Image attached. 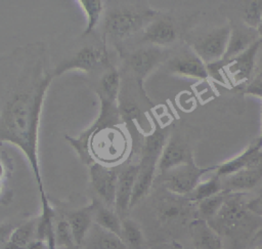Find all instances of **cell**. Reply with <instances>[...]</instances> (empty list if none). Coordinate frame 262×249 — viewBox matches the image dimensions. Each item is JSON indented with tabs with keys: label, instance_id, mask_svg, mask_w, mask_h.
<instances>
[{
	"label": "cell",
	"instance_id": "obj_26",
	"mask_svg": "<svg viewBox=\"0 0 262 249\" xmlns=\"http://www.w3.org/2000/svg\"><path fill=\"white\" fill-rule=\"evenodd\" d=\"M78 3L87 16V25L82 34V37H85L91 34L99 23L104 4L101 0H79Z\"/></svg>",
	"mask_w": 262,
	"mask_h": 249
},
{
	"label": "cell",
	"instance_id": "obj_33",
	"mask_svg": "<svg viewBox=\"0 0 262 249\" xmlns=\"http://www.w3.org/2000/svg\"><path fill=\"white\" fill-rule=\"evenodd\" d=\"M244 94L262 98V78H253L250 82L239 86Z\"/></svg>",
	"mask_w": 262,
	"mask_h": 249
},
{
	"label": "cell",
	"instance_id": "obj_20",
	"mask_svg": "<svg viewBox=\"0 0 262 249\" xmlns=\"http://www.w3.org/2000/svg\"><path fill=\"white\" fill-rule=\"evenodd\" d=\"M82 249H127L121 238L93 223L84 239Z\"/></svg>",
	"mask_w": 262,
	"mask_h": 249
},
{
	"label": "cell",
	"instance_id": "obj_36",
	"mask_svg": "<svg viewBox=\"0 0 262 249\" xmlns=\"http://www.w3.org/2000/svg\"><path fill=\"white\" fill-rule=\"evenodd\" d=\"M254 78H262V40L256 55V65H255V74Z\"/></svg>",
	"mask_w": 262,
	"mask_h": 249
},
{
	"label": "cell",
	"instance_id": "obj_9",
	"mask_svg": "<svg viewBox=\"0 0 262 249\" xmlns=\"http://www.w3.org/2000/svg\"><path fill=\"white\" fill-rule=\"evenodd\" d=\"M221 181L226 194L244 193L254 189L262 181V151L253 163L233 174L221 177Z\"/></svg>",
	"mask_w": 262,
	"mask_h": 249
},
{
	"label": "cell",
	"instance_id": "obj_28",
	"mask_svg": "<svg viewBox=\"0 0 262 249\" xmlns=\"http://www.w3.org/2000/svg\"><path fill=\"white\" fill-rule=\"evenodd\" d=\"M226 195V193L222 192L215 196L200 201L198 203V213L200 215L199 218L209 221L210 219L215 217L216 214L219 212L220 208L222 207Z\"/></svg>",
	"mask_w": 262,
	"mask_h": 249
},
{
	"label": "cell",
	"instance_id": "obj_3",
	"mask_svg": "<svg viewBox=\"0 0 262 249\" xmlns=\"http://www.w3.org/2000/svg\"><path fill=\"white\" fill-rule=\"evenodd\" d=\"M216 168L217 165L200 167L193 161L159 174V178L168 192L176 196L186 197L201 181L204 174L211 171L215 172Z\"/></svg>",
	"mask_w": 262,
	"mask_h": 249
},
{
	"label": "cell",
	"instance_id": "obj_13",
	"mask_svg": "<svg viewBox=\"0 0 262 249\" xmlns=\"http://www.w3.org/2000/svg\"><path fill=\"white\" fill-rule=\"evenodd\" d=\"M159 159V156L141 154L140 160L138 162L139 168L134 183L130 209L137 205L149 193L152 183L156 180V172L158 170Z\"/></svg>",
	"mask_w": 262,
	"mask_h": 249
},
{
	"label": "cell",
	"instance_id": "obj_16",
	"mask_svg": "<svg viewBox=\"0 0 262 249\" xmlns=\"http://www.w3.org/2000/svg\"><path fill=\"white\" fill-rule=\"evenodd\" d=\"M260 39L256 29L246 26L244 23L231 25L230 35L227 42V47L223 56V60H230L249 47H251L255 42Z\"/></svg>",
	"mask_w": 262,
	"mask_h": 249
},
{
	"label": "cell",
	"instance_id": "obj_30",
	"mask_svg": "<svg viewBox=\"0 0 262 249\" xmlns=\"http://www.w3.org/2000/svg\"><path fill=\"white\" fill-rule=\"evenodd\" d=\"M54 241L56 248L64 247L68 249L76 245L72 236L70 224L64 216L59 218L54 224Z\"/></svg>",
	"mask_w": 262,
	"mask_h": 249
},
{
	"label": "cell",
	"instance_id": "obj_24",
	"mask_svg": "<svg viewBox=\"0 0 262 249\" xmlns=\"http://www.w3.org/2000/svg\"><path fill=\"white\" fill-rule=\"evenodd\" d=\"M223 192L221 177L214 173L210 178L200 181L196 186L185 197L188 202H196L215 196Z\"/></svg>",
	"mask_w": 262,
	"mask_h": 249
},
{
	"label": "cell",
	"instance_id": "obj_14",
	"mask_svg": "<svg viewBox=\"0 0 262 249\" xmlns=\"http://www.w3.org/2000/svg\"><path fill=\"white\" fill-rule=\"evenodd\" d=\"M138 168V163L129 164L121 169L118 174L115 211L122 219L126 217L127 212L130 210V203Z\"/></svg>",
	"mask_w": 262,
	"mask_h": 249
},
{
	"label": "cell",
	"instance_id": "obj_32",
	"mask_svg": "<svg viewBox=\"0 0 262 249\" xmlns=\"http://www.w3.org/2000/svg\"><path fill=\"white\" fill-rule=\"evenodd\" d=\"M228 61L220 59L218 61H214V63H210L206 65L207 68V73H208V77L218 81L219 83H223L225 80V67L227 65Z\"/></svg>",
	"mask_w": 262,
	"mask_h": 249
},
{
	"label": "cell",
	"instance_id": "obj_25",
	"mask_svg": "<svg viewBox=\"0 0 262 249\" xmlns=\"http://www.w3.org/2000/svg\"><path fill=\"white\" fill-rule=\"evenodd\" d=\"M121 240L127 249H144V237L140 226L131 218L122 219Z\"/></svg>",
	"mask_w": 262,
	"mask_h": 249
},
{
	"label": "cell",
	"instance_id": "obj_18",
	"mask_svg": "<svg viewBox=\"0 0 262 249\" xmlns=\"http://www.w3.org/2000/svg\"><path fill=\"white\" fill-rule=\"evenodd\" d=\"M93 210H94V202L92 200V202L89 205L84 206L80 209L72 210L68 212L64 216L70 224L72 236L77 246L81 247L89 230L94 223Z\"/></svg>",
	"mask_w": 262,
	"mask_h": 249
},
{
	"label": "cell",
	"instance_id": "obj_44",
	"mask_svg": "<svg viewBox=\"0 0 262 249\" xmlns=\"http://www.w3.org/2000/svg\"><path fill=\"white\" fill-rule=\"evenodd\" d=\"M257 249H262V246H260V247H258Z\"/></svg>",
	"mask_w": 262,
	"mask_h": 249
},
{
	"label": "cell",
	"instance_id": "obj_31",
	"mask_svg": "<svg viewBox=\"0 0 262 249\" xmlns=\"http://www.w3.org/2000/svg\"><path fill=\"white\" fill-rule=\"evenodd\" d=\"M262 18V0L250 1L242 12V22L253 29H257Z\"/></svg>",
	"mask_w": 262,
	"mask_h": 249
},
{
	"label": "cell",
	"instance_id": "obj_35",
	"mask_svg": "<svg viewBox=\"0 0 262 249\" xmlns=\"http://www.w3.org/2000/svg\"><path fill=\"white\" fill-rule=\"evenodd\" d=\"M247 207L250 211L262 216V195L248 202Z\"/></svg>",
	"mask_w": 262,
	"mask_h": 249
},
{
	"label": "cell",
	"instance_id": "obj_15",
	"mask_svg": "<svg viewBox=\"0 0 262 249\" xmlns=\"http://www.w3.org/2000/svg\"><path fill=\"white\" fill-rule=\"evenodd\" d=\"M159 15L144 28L141 41L163 48L176 40L177 31L171 17Z\"/></svg>",
	"mask_w": 262,
	"mask_h": 249
},
{
	"label": "cell",
	"instance_id": "obj_21",
	"mask_svg": "<svg viewBox=\"0 0 262 249\" xmlns=\"http://www.w3.org/2000/svg\"><path fill=\"white\" fill-rule=\"evenodd\" d=\"M93 202H94V210H93L94 223L121 237L122 218L118 215L115 209L107 207L97 199H94Z\"/></svg>",
	"mask_w": 262,
	"mask_h": 249
},
{
	"label": "cell",
	"instance_id": "obj_29",
	"mask_svg": "<svg viewBox=\"0 0 262 249\" xmlns=\"http://www.w3.org/2000/svg\"><path fill=\"white\" fill-rule=\"evenodd\" d=\"M118 110L121 121L125 123L139 120L141 117V110L138 103L122 93L119 94Z\"/></svg>",
	"mask_w": 262,
	"mask_h": 249
},
{
	"label": "cell",
	"instance_id": "obj_23",
	"mask_svg": "<svg viewBox=\"0 0 262 249\" xmlns=\"http://www.w3.org/2000/svg\"><path fill=\"white\" fill-rule=\"evenodd\" d=\"M37 220L35 217L15 226L8 242L18 249H29L37 241Z\"/></svg>",
	"mask_w": 262,
	"mask_h": 249
},
{
	"label": "cell",
	"instance_id": "obj_41",
	"mask_svg": "<svg viewBox=\"0 0 262 249\" xmlns=\"http://www.w3.org/2000/svg\"><path fill=\"white\" fill-rule=\"evenodd\" d=\"M2 192H3V182H2V180H0V196H1Z\"/></svg>",
	"mask_w": 262,
	"mask_h": 249
},
{
	"label": "cell",
	"instance_id": "obj_8",
	"mask_svg": "<svg viewBox=\"0 0 262 249\" xmlns=\"http://www.w3.org/2000/svg\"><path fill=\"white\" fill-rule=\"evenodd\" d=\"M90 180L92 188L99 197L100 202L115 209L116 189L119 171L115 167L93 162L90 166Z\"/></svg>",
	"mask_w": 262,
	"mask_h": 249
},
{
	"label": "cell",
	"instance_id": "obj_7",
	"mask_svg": "<svg viewBox=\"0 0 262 249\" xmlns=\"http://www.w3.org/2000/svg\"><path fill=\"white\" fill-rule=\"evenodd\" d=\"M243 193L227 194L225 201L210 225L219 232L234 231L242 223L248 211L247 203L243 199ZM220 234V233H219Z\"/></svg>",
	"mask_w": 262,
	"mask_h": 249
},
{
	"label": "cell",
	"instance_id": "obj_39",
	"mask_svg": "<svg viewBox=\"0 0 262 249\" xmlns=\"http://www.w3.org/2000/svg\"><path fill=\"white\" fill-rule=\"evenodd\" d=\"M7 166L5 165L4 161H2V159L0 158V180H2V178L5 176L6 174V168Z\"/></svg>",
	"mask_w": 262,
	"mask_h": 249
},
{
	"label": "cell",
	"instance_id": "obj_40",
	"mask_svg": "<svg viewBox=\"0 0 262 249\" xmlns=\"http://www.w3.org/2000/svg\"><path fill=\"white\" fill-rule=\"evenodd\" d=\"M256 30H257V32H258L259 37L262 39V18H261V22H260V24H259V26H258V28H257Z\"/></svg>",
	"mask_w": 262,
	"mask_h": 249
},
{
	"label": "cell",
	"instance_id": "obj_4",
	"mask_svg": "<svg viewBox=\"0 0 262 249\" xmlns=\"http://www.w3.org/2000/svg\"><path fill=\"white\" fill-rule=\"evenodd\" d=\"M168 56V51L158 46H145L138 48L126 55V65L135 79L139 91L146 98L143 82L146 76L162 64Z\"/></svg>",
	"mask_w": 262,
	"mask_h": 249
},
{
	"label": "cell",
	"instance_id": "obj_11",
	"mask_svg": "<svg viewBox=\"0 0 262 249\" xmlns=\"http://www.w3.org/2000/svg\"><path fill=\"white\" fill-rule=\"evenodd\" d=\"M261 38L246 51L236 57L228 60L225 67V74L236 86H242L254 78L256 55L261 43Z\"/></svg>",
	"mask_w": 262,
	"mask_h": 249
},
{
	"label": "cell",
	"instance_id": "obj_17",
	"mask_svg": "<svg viewBox=\"0 0 262 249\" xmlns=\"http://www.w3.org/2000/svg\"><path fill=\"white\" fill-rule=\"evenodd\" d=\"M188 233L195 249H223L220 234L205 219L190 221Z\"/></svg>",
	"mask_w": 262,
	"mask_h": 249
},
{
	"label": "cell",
	"instance_id": "obj_37",
	"mask_svg": "<svg viewBox=\"0 0 262 249\" xmlns=\"http://www.w3.org/2000/svg\"><path fill=\"white\" fill-rule=\"evenodd\" d=\"M45 243H46L47 249H57L56 245H55V241H54V230L49 233V235L46 238Z\"/></svg>",
	"mask_w": 262,
	"mask_h": 249
},
{
	"label": "cell",
	"instance_id": "obj_12",
	"mask_svg": "<svg viewBox=\"0 0 262 249\" xmlns=\"http://www.w3.org/2000/svg\"><path fill=\"white\" fill-rule=\"evenodd\" d=\"M167 70L173 74L184 78L195 80L208 79L206 64L194 53L192 49H187L167 63Z\"/></svg>",
	"mask_w": 262,
	"mask_h": 249
},
{
	"label": "cell",
	"instance_id": "obj_43",
	"mask_svg": "<svg viewBox=\"0 0 262 249\" xmlns=\"http://www.w3.org/2000/svg\"><path fill=\"white\" fill-rule=\"evenodd\" d=\"M259 138H260V139H262V128H261V135L259 136Z\"/></svg>",
	"mask_w": 262,
	"mask_h": 249
},
{
	"label": "cell",
	"instance_id": "obj_34",
	"mask_svg": "<svg viewBox=\"0 0 262 249\" xmlns=\"http://www.w3.org/2000/svg\"><path fill=\"white\" fill-rule=\"evenodd\" d=\"M14 227L15 226L9 222L0 224V249H2L5 246V244L9 241V238Z\"/></svg>",
	"mask_w": 262,
	"mask_h": 249
},
{
	"label": "cell",
	"instance_id": "obj_10",
	"mask_svg": "<svg viewBox=\"0 0 262 249\" xmlns=\"http://www.w3.org/2000/svg\"><path fill=\"white\" fill-rule=\"evenodd\" d=\"M188 143L179 135H169L158 162L159 174L165 173L180 165L193 162Z\"/></svg>",
	"mask_w": 262,
	"mask_h": 249
},
{
	"label": "cell",
	"instance_id": "obj_2",
	"mask_svg": "<svg viewBox=\"0 0 262 249\" xmlns=\"http://www.w3.org/2000/svg\"><path fill=\"white\" fill-rule=\"evenodd\" d=\"M160 13L149 7H122L107 12L103 22V43L106 36L122 41L136 34ZM105 44V43H104Z\"/></svg>",
	"mask_w": 262,
	"mask_h": 249
},
{
	"label": "cell",
	"instance_id": "obj_42",
	"mask_svg": "<svg viewBox=\"0 0 262 249\" xmlns=\"http://www.w3.org/2000/svg\"><path fill=\"white\" fill-rule=\"evenodd\" d=\"M68 249H82L80 246H77V245H74V246H72V247H70V248H68Z\"/></svg>",
	"mask_w": 262,
	"mask_h": 249
},
{
	"label": "cell",
	"instance_id": "obj_22",
	"mask_svg": "<svg viewBox=\"0 0 262 249\" xmlns=\"http://www.w3.org/2000/svg\"><path fill=\"white\" fill-rule=\"evenodd\" d=\"M120 73L113 65L107 67V70L100 78L98 88L96 90L98 97H103L112 101L118 102L120 94Z\"/></svg>",
	"mask_w": 262,
	"mask_h": 249
},
{
	"label": "cell",
	"instance_id": "obj_5",
	"mask_svg": "<svg viewBox=\"0 0 262 249\" xmlns=\"http://www.w3.org/2000/svg\"><path fill=\"white\" fill-rule=\"evenodd\" d=\"M98 65L105 67L111 66L108 52L106 46H94L87 45L82 47L77 53L71 56L69 59L59 64L53 71V76H59L68 71L80 70L83 72H89L95 69Z\"/></svg>",
	"mask_w": 262,
	"mask_h": 249
},
{
	"label": "cell",
	"instance_id": "obj_38",
	"mask_svg": "<svg viewBox=\"0 0 262 249\" xmlns=\"http://www.w3.org/2000/svg\"><path fill=\"white\" fill-rule=\"evenodd\" d=\"M154 249H185L183 246L176 244V243H171V244H165L162 246L155 247Z\"/></svg>",
	"mask_w": 262,
	"mask_h": 249
},
{
	"label": "cell",
	"instance_id": "obj_1",
	"mask_svg": "<svg viewBox=\"0 0 262 249\" xmlns=\"http://www.w3.org/2000/svg\"><path fill=\"white\" fill-rule=\"evenodd\" d=\"M53 77L44 42L26 44L0 56V143L10 142L21 150L40 196L45 191L38 158V130L43 102Z\"/></svg>",
	"mask_w": 262,
	"mask_h": 249
},
{
	"label": "cell",
	"instance_id": "obj_19",
	"mask_svg": "<svg viewBox=\"0 0 262 249\" xmlns=\"http://www.w3.org/2000/svg\"><path fill=\"white\" fill-rule=\"evenodd\" d=\"M261 151H262V139L258 137L253 142H251L248 146V148L245 151H243L239 155L217 165L215 173L220 177H225L227 175L233 174L238 170L247 167L251 163H253Z\"/></svg>",
	"mask_w": 262,
	"mask_h": 249
},
{
	"label": "cell",
	"instance_id": "obj_27",
	"mask_svg": "<svg viewBox=\"0 0 262 249\" xmlns=\"http://www.w3.org/2000/svg\"><path fill=\"white\" fill-rule=\"evenodd\" d=\"M186 213V207L182 202L177 200H163L158 207V214L162 221L171 222L184 216Z\"/></svg>",
	"mask_w": 262,
	"mask_h": 249
},
{
	"label": "cell",
	"instance_id": "obj_6",
	"mask_svg": "<svg viewBox=\"0 0 262 249\" xmlns=\"http://www.w3.org/2000/svg\"><path fill=\"white\" fill-rule=\"evenodd\" d=\"M231 26L226 25L212 30L198 38L191 49L207 65L223 58L230 35Z\"/></svg>",
	"mask_w": 262,
	"mask_h": 249
}]
</instances>
